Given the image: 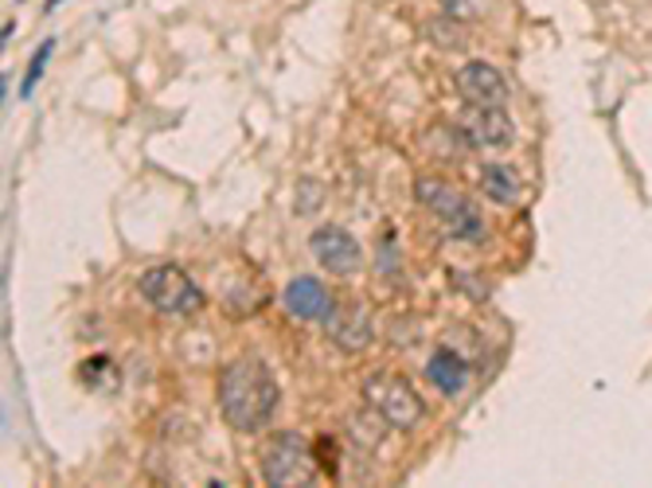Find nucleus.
I'll return each mask as SVG.
<instances>
[{"mask_svg": "<svg viewBox=\"0 0 652 488\" xmlns=\"http://www.w3.org/2000/svg\"><path fill=\"white\" fill-rule=\"evenodd\" d=\"M457 94H462L469 106H508V79L496 71L493 63H480V59H473V63H465L462 71H457Z\"/></svg>", "mask_w": 652, "mask_h": 488, "instance_id": "obj_7", "label": "nucleus"}, {"mask_svg": "<svg viewBox=\"0 0 652 488\" xmlns=\"http://www.w3.org/2000/svg\"><path fill=\"white\" fill-rule=\"evenodd\" d=\"M262 477L273 488H298L317 480V449L301 434H273L262 454Z\"/></svg>", "mask_w": 652, "mask_h": 488, "instance_id": "obj_3", "label": "nucleus"}, {"mask_svg": "<svg viewBox=\"0 0 652 488\" xmlns=\"http://www.w3.org/2000/svg\"><path fill=\"white\" fill-rule=\"evenodd\" d=\"M321 204H324V184L321 180H301L298 184V211L301 216H313Z\"/></svg>", "mask_w": 652, "mask_h": 488, "instance_id": "obj_15", "label": "nucleus"}, {"mask_svg": "<svg viewBox=\"0 0 652 488\" xmlns=\"http://www.w3.org/2000/svg\"><path fill=\"white\" fill-rule=\"evenodd\" d=\"M281 301H286V309L298 316V321H309V324H324L332 309H337L332 293L324 290L317 278H293V282L286 285V293H281Z\"/></svg>", "mask_w": 652, "mask_h": 488, "instance_id": "obj_8", "label": "nucleus"}, {"mask_svg": "<svg viewBox=\"0 0 652 488\" xmlns=\"http://www.w3.org/2000/svg\"><path fill=\"white\" fill-rule=\"evenodd\" d=\"M309 250H313L317 262H321L329 273H337V278H352V273L364 266V250H360V242L337 224L317 227V231L309 235Z\"/></svg>", "mask_w": 652, "mask_h": 488, "instance_id": "obj_6", "label": "nucleus"}, {"mask_svg": "<svg viewBox=\"0 0 652 488\" xmlns=\"http://www.w3.org/2000/svg\"><path fill=\"white\" fill-rule=\"evenodd\" d=\"M219 411L239 434H258L278 411V380L262 360H235L219 375Z\"/></svg>", "mask_w": 652, "mask_h": 488, "instance_id": "obj_1", "label": "nucleus"}, {"mask_svg": "<svg viewBox=\"0 0 652 488\" xmlns=\"http://www.w3.org/2000/svg\"><path fill=\"white\" fill-rule=\"evenodd\" d=\"M465 133H469L473 145H485V149H508L516 137V125L504 106H473L469 117H465Z\"/></svg>", "mask_w": 652, "mask_h": 488, "instance_id": "obj_9", "label": "nucleus"}, {"mask_svg": "<svg viewBox=\"0 0 652 488\" xmlns=\"http://www.w3.org/2000/svg\"><path fill=\"white\" fill-rule=\"evenodd\" d=\"M324 332L340 352H364L372 344V321H368L364 305H337L324 321Z\"/></svg>", "mask_w": 652, "mask_h": 488, "instance_id": "obj_10", "label": "nucleus"}, {"mask_svg": "<svg viewBox=\"0 0 652 488\" xmlns=\"http://www.w3.org/2000/svg\"><path fill=\"white\" fill-rule=\"evenodd\" d=\"M426 380L434 383V387L442 391V395H462L465 383H469V364H465L457 352H449V347H442V352H434L426 364Z\"/></svg>", "mask_w": 652, "mask_h": 488, "instance_id": "obj_11", "label": "nucleus"}, {"mask_svg": "<svg viewBox=\"0 0 652 488\" xmlns=\"http://www.w3.org/2000/svg\"><path fill=\"white\" fill-rule=\"evenodd\" d=\"M426 35L438 48H446V51H457V48H465V28L457 24L454 17L446 12V20H430V28H426Z\"/></svg>", "mask_w": 652, "mask_h": 488, "instance_id": "obj_14", "label": "nucleus"}, {"mask_svg": "<svg viewBox=\"0 0 652 488\" xmlns=\"http://www.w3.org/2000/svg\"><path fill=\"white\" fill-rule=\"evenodd\" d=\"M414 196L426 211H434L438 224H446V231L462 242H480L485 239V219L480 211L473 207L469 196H462L457 188H449L446 180H434V176H422L414 184Z\"/></svg>", "mask_w": 652, "mask_h": 488, "instance_id": "obj_2", "label": "nucleus"}, {"mask_svg": "<svg viewBox=\"0 0 652 488\" xmlns=\"http://www.w3.org/2000/svg\"><path fill=\"white\" fill-rule=\"evenodd\" d=\"M51 51H55V40H43V48L35 51L32 66H28V79H24V86H20V94H24V98H28V94L35 91V83H40V75H43V66H48Z\"/></svg>", "mask_w": 652, "mask_h": 488, "instance_id": "obj_16", "label": "nucleus"}, {"mask_svg": "<svg viewBox=\"0 0 652 488\" xmlns=\"http://www.w3.org/2000/svg\"><path fill=\"white\" fill-rule=\"evenodd\" d=\"M137 290L141 298L165 316H192L204 305V293L196 290V282H192L180 266H149V270L141 273Z\"/></svg>", "mask_w": 652, "mask_h": 488, "instance_id": "obj_5", "label": "nucleus"}, {"mask_svg": "<svg viewBox=\"0 0 652 488\" xmlns=\"http://www.w3.org/2000/svg\"><path fill=\"white\" fill-rule=\"evenodd\" d=\"M364 403L380 414V423H387L399 434H411L422 423V414H426L414 387L406 380H399V375H372L364 383Z\"/></svg>", "mask_w": 652, "mask_h": 488, "instance_id": "obj_4", "label": "nucleus"}, {"mask_svg": "<svg viewBox=\"0 0 652 488\" xmlns=\"http://www.w3.org/2000/svg\"><path fill=\"white\" fill-rule=\"evenodd\" d=\"M473 4H477V0H442V9H446L449 17H469V12H477Z\"/></svg>", "mask_w": 652, "mask_h": 488, "instance_id": "obj_17", "label": "nucleus"}, {"mask_svg": "<svg viewBox=\"0 0 652 488\" xmlns=\"http://www.w3.org/2000/svg\"><path fill=\"white\" fill-rule=\"evenodd\" d=\"M79 383L83 387H91V391H114V383H117V367H114V360L110 356H91V360H83L79 364Z\"/></svg>", "mask_w": 652, "mask_h": 488, "instance_id": "obj_13", "label": "nucleus"}, {"mask_svg": "<svg viewBox=\"0 0 652 488\" xmlns=\"http://www.w3.org/2000/svg\"><path fill=\"white\" fill-rule=\"evenodd\" d=\"M480 191H485L493 204L513 207V204H520V196H524V180L508 165H496L493 160V165L480 168Z\"/></svg>", "mask_w": 652, "mask_h": 488, "instance_id": "obj_12", "label": "nucleus"}]
</instances>
